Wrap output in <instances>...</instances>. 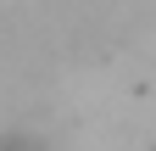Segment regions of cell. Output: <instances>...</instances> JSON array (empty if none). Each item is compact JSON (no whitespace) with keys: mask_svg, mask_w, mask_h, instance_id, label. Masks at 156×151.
Segmentation results:
<instances>
[{"mask_svg":"<svg viewBox=\"0 0 156 151\" xmlns=\"http://www.w3.org/2000/svg\"><path fill=\"white\" fill-rule=\"evenodd\" d=\"M0 151H50L39 129H0Z\"/></svg>","mask_w":156,"mask_h":151,"instance_id":"obj_1","label":"cell"}]
</instances>
